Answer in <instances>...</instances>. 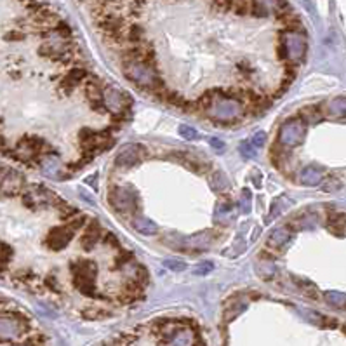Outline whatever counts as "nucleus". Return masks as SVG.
Here are the masks:
<instances>
[{
	"label": "nucleus",
	"instance_id": "31",
	"mask_svg": "<svg viewBox=\"0 0 346 346\" xmlns=\"http://www.w3.org/2000/svg\"><path fill=\"white\" fill-rule=\"evenodd\" d=\"M209 143L214 150H217V152H223V150H225V143H223L221 139H217V137H211Z\"/></svg>",
	"mask_w": 346,
	"mask_h": 346
},
{
	"label": "nucleus",
	"instance_id": "21",
	"mask_svg": "<svg viewBox=\"0 0 346 346\" xmlns=\"http://www.w3.org/2000/svg\"><path fill=\"white\" fill-rule=\"evenodd\" d=\"M42 169H44V174L46 176H51V178H54V176L57 174V171L61 169V164L59 160L56 159V157H46L42 162Z\"/></svg>",
	"mask_w": 346,
	"mask_h": 346
},
{
	"label": "nucleus",
	"instance_id": "1",
	"mask_svg": "<svg viewBox=\"0 0 346 346\" xmlns=\"http://www.w3.org/2000/svg\"><path fill=\"white\" fill-rule=\"evenodd\" d=\"M124 72H126L127 79L136 82V84L141 85V87H145V89H148V87L160 89L162 87L155 70H153L152 65H148V63H141V61L126 63V65H124Z\"/></svg>",
	"mask_w": 346,
	"mask_h": 346
},
{
	"label": "nucleus",
	"instance_id": "5",
	"mask_svg": "<svg viewBox=\"0 0 346 346\" xmlns=\"http://www.w3.org/2000/svg\"><path fill=\"white\" fill-rule=\"evenodd\" d=\"M306 53V40L299 33H284L282 35V42L278 47V54L282 59L299 61Z\"/></svg>",
	"mask_w": 346,
	"mask_h": 346
},
{
	"label": "nucleus",
	"instance_id": "28",
	"mask_svg": "<svg viewBox=\"0 0 346 346\" xmlns=\"http://www.w3.org/2000/svg\"><path fill=\"white\" fill-rule=\"evenodd\" d=\"M232 7L235 9V12L237 14H240V16H243L245 12L249 11V4L245 2V0H233Z\"/></svg>",
	"mask_w": 346,
	"mask_h": 346
},
{
	"label": "nucleus",
	"instance_id": "10",
	"mask_svg": "<svg viewBox=\"0 0 346 346\" xmlns=\"http://www.w3.org/2000/svg\"><path fill=\"white\" fill-rule=\"evenodd\" d=\"M164 338L169 339V346H195V336L190 329L186 327H178V329H169V325H165L162 329Z\"/></svg>",
	"mask_w": 346,
	"mask_h": 346
},
{
	"label": "nucleus",
	"instance_id": "23",
	"mask_svg": "<svg viewBox=\"0 0 346 346\" xmlns=\"http://www.w3.org/2000/svg\"><path fill=\"white\" fill-rule=\"evenodd\" d=\"M126 37L129 42L137 44V42H141V38L145 37V33H143V28L141 27H131L129 31L126 33Z\"/></svg>",
	"mask_w": 346,
	"mask_h": 346
},
{
	"label": "nucleus",
	"instance_id": "14",
	"mask_svg": "<svg viewBox=\"0 0 346 346\" xmlns=\"http://www.w3.org/2000/svg\"><path fill=\"white\" fill-rule=\"evenodd\" d=\"M99 237H101V226H99L96 221H92L91 225L85 228V233H84V237H82V247H84L85 251H92L96 243L99 242Z\"/></svg>",
	"mask_w": 346,
	"mask_h": 346
},
{
	"label": "nucleus",
	"instance_id": "17",
	"mask_svg": "<svg viewBox=\"0 0 346 346\" xmlns=\"http://www.w3.org/2000/svg\"><path fill=\"white\" fill-rule=\"evenodd\" d=\"M293 240V233L289 232L287 228H280V230H275L273 233H271L270 237V245L271 247H284V245H287V243Z\"/></svg>",
	"mask_w": 346,
	"mask_h": 346
},
{
	"label": "nucleus",
	"instance_id": "4",
	"mask_svg": "<svg viewBox=\"0 0 346 346\" xmlns=\"http://www.w3.org/2000/svg\"><path fill=\"white\" fill-rule=\"evenodd\" d=\"M84 223H85L84 217H79L77 221H73V223H70V225H66V226H56V228H53L46 240L47 247L53 249V251L65 249L70 243V240L73 239L75 232L80 228V225H84Z\"/></svg>",
	"mask_w": 346,
	"mask_h": 346
},
{
	"label": "nucleus",
	"instance_id": "24",
	"mask_svg": "<svg viewBox=\"0 0 346 346\" xmlns=\"http://www.w3.org/2000/svg\"><path fill=\"white\" fill-rule=\"evenodd\" d=\"M179 134H181L185 139H188V141H197V139H200V134L197 133V129H193V127H190V126H181L179 127Z\"/></svg>",
	"mask_w": 346,
	"mask_h": 346
},
{
	"label": "nucleus",
	"instance_id": "13",
	"mask_svg": "<svg viewBox=\"0 0 346 346\" xmlns=\"http://www.w3.org/2000/svg\"><path fill=\"white\" fill-rule=\"evenodd\" d=\"M323 179V172L315 165H306L304 169H301L299 172V181L304 186H317L320 185Z\"/></svg>",
	"mask_w": 346,
	"mask_h": 346
},
{
	"label": "nucleus",
	"instance_id": "22",
	"mask_svg": "<svg viewBox=\"0 0 346 346\" xmlns=\"http://www.w3.org/2000/svg\"><path fill=\"white\" fill-rule=\"evenodd\" d=\"M329 111L332 115H338V117H343L346 111V103H345V98H338V99H332L331 103H329Z\"/></svg>",
	"mask_w": 346,
	"mask_h": 346
},
{
	"label": "nucleus",
	"instance_id": "6",
	"mask_svg": "<svg viewBox=\"0 0 346 346\" xmlns=\"http://www.w3.org/2000/svg\"><path fill=\"white\" fill-rule=\"evenodd\" d=\"M304 134H306V127H304L303 120L299 118H291L284 126L280 127V143L286 146H297L303 143Z\"/></svg>",
	"mask_w": 346,
	"mask_h": 346
},
{
	"label": "nucleus",
	"instance_id": "16",
	"mask_svg": "<svg viewBox=\"0 0 346 346\" xmlns=\"http://www.w3.org/2000/svg\"><path fill=\"white\" fill-rule=\"evenodd\" d=\"M85 77H87V73H85L84 70H73V72H70L68 75L63 79V82H61V89L68 94V92H72L73 87H75L77 84H80Z\"/></svg>",
	"mask_w": 346,
	"mask_h": 346
},
{
	"label": "nucleus",
	"instance_id": "18",
	"mask_svg": "<svg viewBox=\"0 0 346 346\" xmlns=\"http://www.w3.org/2000/svg\"><path fill=\"white\" fill-rule=\"evenodd\" d=\"M134 226H136L137 232H141L143 235H155V233L159 232L155 223L150 221L148 217H143V216L134 219Z\"/></svg>",
	"mask_w": 346,
	"mask_h": 346
},
{
	"label": "nucleus",
	"instance_id": "8",
	"mask_svg": "<svg viewBox=\"0 0 346 346\" xmlns=\"http://www.w3.org/2000/svg\"><path fill=\"white\" fill-rule=\"evenodd\" d=\"M145 155V148L141 145H127L117 153V159H115V165L117 167H133L134 164H137Z\"/></svg>",
	"mask_w": 346,
	"mask_h": 346
},
{
	"label": "nucleus",
	"instance_id": "15",
	"mask_svg": "<svg viewBox=\"0 0 346 346\" xmlns=\"http://www.w3.org/2000/svg\"><path fill=\"white\" fill-rule=\"evenodd\" d=\"M232 219H233V209L230 206V202H219L216 207V213H214V223L226 226Z\"/></svg>",
	"mask_w": 346,
	"mask_h": 346
},
{
	"label": "nucleus",
	"instance_id": "30",
	"mask_svg": "<svg viewBox=\"0 0 346 346\" xmlns=\"http://www.w3.org/2000/svg\"><path fill=\"white\" fill-rule=\"evenodd\" d=\"M211 270H213V263H202V265H198V268L195 270V273L204 275V273H207V271H211Z\"/></svg>",
	"mask_w": 346,
	"mask_h": 346
},
{
	"label": "nucleus",
	"instance_id": "7",
	"mask_svg": "<svg viewBox=\"0 0 346 346\" xmlns=\"http://www.w3.org/2000/svg\"><path fill=\"white\" fill-rule=\"evenodd\" d=\"M108 197H110L111 207L118 213H133L136 209V195L131 188L115 186L113 190H110Z\"/></svg>",
	"mask_w": 346,
	"mask_h": 346
},
{
	"label": "nucleus",
	"instance_id": "25",
	"mask_svg": "<svg viewBox=\"0 0 346 346\" xmlns=\"http://www.w3.org/2000/svg\"><path fill=\"white\" fill-rule=\"evenodd\" d=\"M325 299L332 304V306H345V296L341 293H327Z\"/></svg>",
	"mask_w": 346,
	"mask_h": 346
},
{
	"label": "nucleus",
	"instance_id": "19",
	"mask_svg": "<svg viewBox=\"0 0 346 346\" xmlns=\"http://www.w3.org/2000/svg\"><path fill=\"white\" fill-rule=\"evenodd\" d=\"M211 186H213L214 191H225L230 188V179L226 178L221 171H214L213 176H211Z\"/></svg>",
	"mask_w": 346,
	"mask_h": 346
},
{
	"label": "nucleus",
	"instance_id": "11",
	"mask_svg": "<svg viewBox=\"0 0 346 346\" xmlns=\"http://www.w3.org/2000/svg\"><path fill=\"white\" fill-rule=\"evenodd\" d=\"M25 332V325L14 317H2L0 319V341H11Z\"/></svg>",
	"mask_w": 346,
	"mask_h": 346
},
{
	"label": "nucleus",
	"instance_id": "26",
	"mask_svg": "<svg viewBox=\"0 0 346 346\" xmlns=\"http://www.w3.org/2000/svg\"><path fill=\"white\" fill-rule=\"evenodd\" d=\"M164 266L171 268V270H174V271H179V270H185V268H186V263L179 261V259H165Z\"/></svg>",
	"mask_w": 346,
	"mask_h": 346
},
{
	"label": "nucleus",
	"instance_id": "27",
	"mask_svg": "<svg viewBox=\"0 0 346 346\" xmlns=\"http://www.w3.org/2000/svg\"><path fill=\"white\" fill-rule=\"evenodd\" d=\"M240 153H242L245 159H251V157L256 155V148L251 145V143H247V141H243L242 145H240Z\"/></svg>",
	"mask_w": 346,
	"mask_h": 346
},
{
	"label": "nucleus",
	"instance_id": "29",
	"mask_svg": "<svg viewBox=\"0 0 346 346\" xmlns=\"http://www.w3.org/2000/svg\"><path fill=\"white\" fill-rule=\"evenodd\" d=\"M265 143H266V134L265 133H256L254 136H252L251 145L254 146V148H259V146H263Z\"/></svg>",
	"mask_w": 346,
	"mask_h": 346
},
{
	"label": "nucleus",
	"instance_id": "12",
	"mask_svg": "<svg viewBox=\"0 0 346 346\" xmlns=\"http://www.w3.org/2000/svg\"><path fill=\"white\" fill-rule=\"evenodd\" d=\"M23 186V178L14 171H5L0 174V188L5 195H16L19 193Z\"/></svg>",
	"mask_w": 346,
	"mask_h": 346
},
{
	"label": "nucleus",
	"instance_id": "9",
	"mask_svg": "<svg viewBox=\"0 0 346 346\" xmlns=\"http://www.w3.org/2000/svg\"><path fill=\"white\" fill-rule=\"evenodd\" d=\"M101 101H103L105 106L115 115H120L122 111L127 108V105H129V98H127L124 92H120L118 89H111V87L105 89Z\"/></svg>",
	"mask_w": 346,
	"mask_h": 346
},
{
	"label": "nucleus",
	"instance_id": "3",
	"mask_svg": "<svg viewBox=\"0 0 346 346\" xmlns=\"http://www.w3.org/2000/svg\"><path fill=\"white\" fill-rule=\"evenodd\" d=\"M207 113L217 122H232L242 115V105L235 99L219 98L211 103V106L207 108Z\"/></svg>",
	"mask_w": 346,
	"mask_h": 346
},
{
	"label": "nucleus",
	"instance_id": "20",
	"mask_svg": "<svg viewBox=\"0 0 346 346\" xmlns=\"http://www.w3.org/2000/svg\"><path fill=\"white\" fill-rule=\"evenodd\" d=\"M252 209V193L249 188H243L239 197V211L242 214H249Z\"/></svg>",
	"mask_w": 346,
	"mask_h": 346
},
{
	"label": "nucleus",
	"instance_id": "2",
	"mask_svg": "<svg viewBox=\"0 0 346 346\" xmlns=\"http://www.w3.org/2000/svg\"><path fill=\"white\" fill-rule=\"evenodd\" d=\"M72 273H73V280H75L77 289H79L80 293H84V294L94 293V282H96V275H98L94 263L85 261V259L73 263Z\"/></svg>",
	"mask_w": 346,
	"mask_h": 346
}]
</instances>
